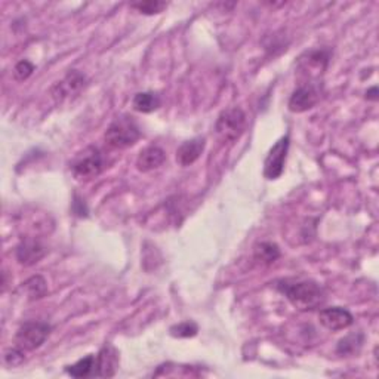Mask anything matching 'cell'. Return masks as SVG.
<instances>
[{
  "label": "cell",
  "mask_w": 379,
  "mask_h": 379,
  "mask_svg": "<svg viewBox=\"0 0 379 379\" xmlns=\"http://www.w3.org/2000/svg\"><path fill=\"white\" fill-rule=\"evenodd\" d=\"M276 288L300 311H311L326 302V292L314 280H280Z\"/></svg>",
  "instance_id": "6da1fadb"
},
{
  "label": "cell",
  "mask_w": 379,
  "mask_h": 379,
  "mask_svg": "<svg viewBox=\"0 0 379 379\" xmlns=\"http://www.w3.org/2000/svg\"><path fill=\"white\" fill-rule=\"evenodd\" d=\"M141 138V129L132 116H119L112 125L107 128L104 133V140L107 145L112 148H128L138 142Z\"/></svg>",
  "instance_id": "7a4b0ae2"
},
{
  "label": "cell",
  "mask_w": 379,
  "mask_h": 379,
  "mask_svg": "<svg viewBox=\"0 0 379 379\" xmlns=\"http://www.w3.org/2000/svg\"><path fill=\"white\" fill-rule=\"evenodd\" d=\"M246 129V114L240 107H230L216 119L215 132L222 142H236Z\"/></svg>",
  "instance_id": "3957f363"
},
{
  "label": "cell",
  "mask_w": 379,
  "mask_h": 379,
  "mask_svg": "<svg viewBox=\"0 0 379 379\" xmlns=\"http://www.w3.org/2000/svg\"><path fill=\"white\" fill-rule=\"evenodd\" d=\"M104 160L97 147H86L72 160V173L77 181H91L102 172Z\"/></svg>",
  "instance_id": "277c9868"
},
{
  "label": "cell",
  "mask_w": 379,
  "mask_h": 379,
  "mask_svg": "<svg viewBox=\"0 0 379 379\" xmlns=\"http://www.w3.org/2000/svg\"><path fill=\"white\" fill-rule=\"evenodd\" d=\"M51 329L45 321H25L17 331L15 347L22 351H34L45 344Z\"/></svg>",
  "instance_id": "5b68a950"
},
{
  "label": "cell",
  "mask_w": 379,
  "mask_h": 379,
  "mask_svg": "<svg viewBox=\"0 0 379 379\" xmlns=\"http://www.w3.org/2000/svg\"><path fill=\"white\" fill-rule=\"evenodd\" d=\"M291 145L289 133L281 137L272 148L264 161V177L270 181L279 180L284 171V164H286L288 153Z\"/></svg>",
  "instance_id": "8992f818"
},
{
  "label": "cell",
  "mask_w": 379,
  "mask_h": 379,
  "mask_svg": "<svg viewBox=\"0 0 379 379\" xmlns=\"http://www.w3.org/2000/svg\"><path fill=\"white\" fill-rule=\"evenodd\" d=\"M331 60V51L328 49H316L305 52L298 62L300 73L307 77L305 84H314V80H319L320 76L328 69ZM319 85V84H317Z\"/></svg>",
  "instance_id": "52a82bcc"
},
{
  "label": "cell",
  "mask_w": 379,
  "mask_h": 379,
  "mask_svg": "<svg viewBox=\"0 0 379 379\" xmlns=\"http://www.w3.org/2000/svg\"><path fill=\"white\" fill-rule=\"evenodd\" d=\"M320 101V91L317 84H302L298 86L289 100V110L292 113H305L311 108H314Z\"/></svg>",
  "instance_id": "ba28073f"
},
{
  "label": "cell",
  "mask_w": 379,
  "mask_h": 379,
  "mask_svg": "<svg viewBox=\"0 0 379 379\" xmlns=\"http://www.w3.org/2000/svg\"><path fill=\"white\" fill-rule=\"evenodd\" d=\"M319 321L324 329L331 332H340L350 328L354 323V317L344 307H329L320 310Z\"/></svg>",
  "instance_id": "9c48e42d"
},
{
  "label": "cell",
  "mask_w": 379,
  "mask_h": 379,
  "mask_svg": "<svg viewBox=\"0 0 379 379\" xmlns=\"http://www.w3.org/2000/svg\"><path fill=\"white\" fill-rule=\"evenodd\" d=\"M85 85H86V77L82 73L73 70L67 74L61 82H58L51 89V93L53 100L62 102L65 100H70L72 97H77V95L85 88Z\"/></svg>",
  "instance_id": "30bf717a"
},
{
  "label": "cell",
  "mask_w": 379,
  "mask_h": 379,
  "mask_svg": "<svg viewBox=\"0 0 379 379\" xmlns=\"http://www.w3.org/2000/svg\"><path fill=\"white\" fill-rule=\"evenodd\" d=\"M205 148H206L205 137H196V138L188 140L178 147L177 161L184 168L192 166L200 159L203 152H205Z\"/></svg>",
  "instance_id": "8fae6325"
},
{
  "label": "cell",
  "mask_w": 379,
  "mask_h": 379,
  "mask_svg": "<svg viewBox=\"0 0 379 379\" xmlns=\"http://www.w3.org/2000/svg\"><path fill=\"white\" fill-rule=\"evenodd\" d=\"M45 253H46L45 246L34 239L22 240L17 246V260L20 264H22L25 267H30V265H34L36 262H39L40 260L44 258Z\"/></svg>",
  "instance_id": "7c38bea8"
},
{
  "label": "cell",
  "mask_w": 379,
  "mask_h": 379,
  "mask_svg": "<svg viewBox=\"0 0 379 379\" xmlns=\"http://www.w3.org/2000/svg\"><path fill=\"white\" fill-rule=\"evenodd\" d=\"M166 161V153L159 145H148L137 159V169L142 173L159 169Z\"/></svg>",
  "instance_id": "4fadbf2b"
},
{
  "label": "cell",
  "mask_w": 379,
  "mask_h": 379,
  "mask_svg": "<svg viewBox=\"0 0 379 379\" xmlns=\"http://www.w3.org/2000/svg\"><path fill=\"white\" fill-rule=\"evenodd\" d=\"M119 369V353L112 345H105L97 354V375L98 378H112Z\"/></svg>",
  "instance_id": "5bb4252c"
},
{
  "label": "cell",
  "mask_w": 379,
  "mask_h": 379,
  "mask_svg": "<svg viewBox=\"0 0 379 379\" xmlns=\"http://www.w3.org/2000/svg\"><path fill=\"white\" fill-rule=\"evenodd\" d=\"M161 105V98L157 92L147 91V92H138L132 100V107L135 112L138 113H153L159 110Z\"/></svg>",
  "instance_id": "9a60e30c"
},
{
  "label": "cell",
  "mask_w": 379,
  "mask_h": 379,
  "mask_svg": "<svg viewBox=\"0 0 379 379\" xmlns=\"http://www.w3.org/2000/svg\"><path fill=\"white\" fill-rule=\"evenodd\" d=\"M65 372L73 378H91L97 375V356L89 354L80 359L72 366H67Z\"/></svg>",
  "instance_id": "2e32d148"
},
{
  "label": "cell",
  "mask_w": 379,
  "mask_h": 379,
  "mask_svg": "<svg viewBox=\"0 0 379 379\" xmlns=\"http://www.w3.org/2000/svg\"><path fill=\"white\" fill-rule=\"evenodd\" d=\"M253 258L262 265H272L280 258V248L273 241H261L253 248Z\"/></svg>",
  "instance_id": "e0dca14e"
},
{
  "label": "cell",
  "mask_w": 379,
  "mask_h": 379,
  "mask_svg": "<svg viewBox=\"0 0 379 379\" xmlns=\"http://www.w3.org/2000/svg\"><path fill=\"white\" fill-rule=\"evenodd\" d=\"M363 343H364L363 333L348 335V336L343 338L340 343H338L336 353L341 354V356H354L361 350Z\"/></svg>",
  "instance_id": "ac0fdd59"
},
{
  "label": "cell",
  "mask_w": 379,
  "mask_h": 379,
  "mask_svg": "<svg viewBox=\"0 0 379 379\" xmlns=\"http://www.w3.org/2000/svg\"><path fill=\"white\" fill-rule=\"evenodd\" d=\"M22 288L30 300H40V298H44L46 295L48 283L42 276H33L24 283Z\"/></svg>",
  "instance_id": "d6986e66"
},
{
  "label": "cell",
  "mask_w": 379,
  "mask_h": 379,
  "mask_svg": "<svg viewBox=\"0 0 379 379\" xmlns=\"http://www.w3.org/2000/svg\"><path fill=\"white\" fill-rule=\"evenodd\" d=\"M131 8L138 11L142 15H157L168 8V4L160 2V0H147V2H133L131 4Z\"/></svg>",
  "instance_id": "ffe728a7"
},
{
  "label": "cell",
  "mask_w": 379,
  "mask_h": 379,
  "mask_svg": "<svg viewBox=\"0 0 379 379\" xmlns=\"http://www.w3.org/2000/svg\"><path fill=\"white\" fill-rule=\"evenodd\" d=\"M197 332H199L197 323H194L192 320L173 324V326L169 329V333L173 338H193L197 335Z\"/></svg>",
  "instance_id": "44dd1931"
},
{
  "label": "cell",
  "mask_w": 379,
  "mask_h": 379,
  "mask_svg": "<svg viewBox=\"0 0 379 379\" xmlns=\"http://www.w3.org/2000/svg\"><path fill=\"white\" fill-rule=\"evenodd\" d=\"M33 72L34 65L30 61L22 60L15 65V69H13V77H15V80H18V82H24V80H27L33 74Z\"/></svg>",
  "instance_id": "7402d4cb"
},
{
  "label": "cell",
  "mask_w": 379,
  "mask_h": 379,
  "mask_svg": "<svg viewBox=\"0 0 379 379\" xmlns=\"http://www.w3.org/2000/svg\"><path fill=\"white\" fill-rule=\"evenodd\" d=\"M24 353H25V351H22V350L18 348V347L9 348V350L6 351V353H5V363L8 364V366H11V368H17V366H20V364H22L24 360H25Z\"/></svg>",
  "instance_id": "603a6c76"
},
{
  "label": "cell",
  "mask_w": 379,
  "mask_h": 379,
  "mask_svg": "<svg viewBox=\"0 0 379 379\" xmlns=\"http://www.w3.org/2000/svg\"><path fill=\"white\" fill-rule=\"evenodd\" d=\"M378 88L376 86H373V88H371L368 92H366V100L368 101H378Z\"/></svg>",
  "instance_id": "cb8c5ba5"
}]
</instances>
